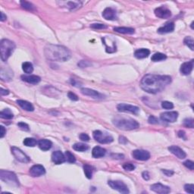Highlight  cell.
<instances>
[{
	"instance_id": "cell-25",
	"label": "cell",
	"mask_w": 194,
	"mask_h": 194,
	"mask_svg": "<svg viewBox=\"0 0 194 194\" xmlns=\"http://www.w3.org/2000/svg\"><path fill=\"white\" fill-rule=\"evenodd\" d=\"M106 150L100 146H95L92 151V156L94 158H102L105 156Z\"/></svg>"
},
{
	"instance_id": "cell-8",
	"label": "cell",
	"mask_w": 194,
	"mask_h": 194,
	"mask_svg": "<svg viewBox=\"0 0 194 194\" xmlns=\"http://www.w3.org/2000/svg\"><path fill=\"white\" fill-rule=\"evenodd\" d=\"M11 153L13 154V156L16 158L17 160H18L19 161L23 163H28L30 161V158L25 154L23 151L21 150L20 149L18 148L15 147H11Z\"/></svg>"
},
{
	"instance_id": "cell-15",
	"label": "cell",
	"mask_w": 194,
	"mask_h": 194,
	"mask_svg": "<svg viewBox=\"0 0 194 194\" xmlns=\"http://www.w3.org/2000/svg\"><path fill=\"white\" fill-rule=\"evenodd\" d=\"M168 150L170 151L173 155H174L176 157H178L180 159H183L186 158L187 154L181 148H180L178 146H171L168 148Z\"/></svg>"
},
{
	"instance_id": "cell-17",
	"label": "cell",
	"mask_w": 194,
	"mask_h": 194,
	"mask_svg": "<svg viewBox=\"0 0 194 194\" xmlns=\"http://www.w3.org/2000/svg\"><path fill=\"white\" fill-rule=\"evenodd\" d=\"M52 161L55 165H60L66 161L65 156L61 151H55L52 154Z\"/></svg>"
},
{
	"instance_id": "cell-9",
	"label": "cell",
	"mask_w": 194,
	"mask_h": 194,
	"mask_svg": "<svg viewBox=\"0 0 194 194\" xmlns=\"http://www.w3.org/2000/svg\"><path fill=\"white\" fill-rule=\"evenodd\" d=\"M117 109L118 112H130V113L137 115L139 112V108L135 105L125 104V103H121L117 105Z\"/></svg>"
},
{
	"instance_id": "cell-31",
	"label": "cell",
	"mask_w": 194,
	"mask_h": 194,
	"mask_svg": "<svg viewBox=\"0 0 194 194\" xmlns=\"http://www.w3.org/2000/svg\"><path fill=\"white\" fill-rule=\"evenodd\" d=\"M83 171H84L85 176L88 179H91L92 176H93V167L90 166V165H83Z\"/></svg>"
},
{
	"instance_id": "cell-36",
	"label": "cell",
	"mask_w": 194,
	"mask_h": 194,
	"mask_svg": "<svg viewBox=\"0 0 194 194\" xmlns=\"http://www.w3.org/2000/svg\"><path fill=\"white\" fill-rule=\"evenodd\" d=\"M64 156H65L66 160H67L68 162L74 163L76 161V159H75V157H74V156L71 152H69V151H66Z\"/></svg>"
},
{
	"instance_id": "cell-50",
	"label": "cell",
	"mask_w": 194,
	"mask_h": 194,
	"mask_svg": "<svg viewBox=\"0 0 194 194\" xmlns=\"http://www.w3.org/2000/svg\"><path fill=\"white\" fill-rule=\"evenodd\" d=\"M143 178L146 180H149V178H150V176H149V174L148 171H143L142 174Z\"/></svg>"
},
{
	"instance_id": "cell-18",
	"label": "cell",
	"mask_w": 194,
	"mask_h": 194,
	"mask_svg": "<svg viewBox=\"0 0 194 194\" xmlns=\"http://www.w3.org/2000/svg\"><path fill=\"white\" fill-rule=\"evenodd\" d=\"M81 93L83 95H85V96H90L93 99H103V96L99 93V92L96 91L94 90L90 89V88H82L81 90Z\"/></svg>"
},
{
	"instance_id": "cell-43",
	"label": "cell",
	"mask_w": 194,
	"mask_h": 194,
	"mask_svg": "<svg viewBox=\"0 0 194 194\" xmlns=\"http://www.w3.org/2000/svg\"><path fill=\"white\" fill-rule=\"evenodd\" d=\"M18 126L20 129H21L22 130H24V131H28L30 130L28 125H27L24 122H19L18 124Z\"/></svg>"
},
{
	"instance_id": "cell-48",
	"label": "cell",
	"mask_w": 194,
	"mask_h": 194,
	"mask_svg": "<svg viewBox=\"0 0 194 194\" xmlns=\"http://www.w3.org/2000/svg\"><path fill=\"white\" fill-rule=\"evenodd\" d=\"M6 128H5L3 126H1V127H0V137H1V138H3L4 136L6 135Z\"/></svg>"
},
{
	"instance_id": "cell-45",
	"label": "cell",
	"mask_w": 194,
	"mask_h": 194,
	"mask_svg": "<svg viewBox=\"0 0 194 194\" xmlns=\"http://www.w3.org/2000/svg\"><path fill=\"white\" fill-rule=\"evenodd\" d=\"M91 64V63H90L88 61H81V62L78 63V66H80L81 68H86V67H89V66Z\"/></svg>"
},
{
	"instance_id": "cell-33",
	"label": "cell",
	"mask_w": 194,
	"mask_h": 194,
	"mask_svg": "<svg viewBox=\"0 0 194 194\" xmlns=\"http://www.w3.org/2000/svg\"><path fill=\"white\" fill-rule=\"evenodd\" d=\"M21 6H22V8H24L26 10H29V11H33V10L35 9L34 6H33L32 3L26 1H21Z\"/></svg>"
},
{
	"instance_id": "cell-2",
	"label": "cell",
	"mask_w": 194,
	"mask_h": 194,
	"mask_svg": "<svg viewBox=\"0 0 194 194\" xmlns=\"http://www.w3.org/2000/svg\"><path fill=\"white\" fill-rule=\"evenodd\" d=\"M44 53L47 59L53 62H66L71 58V52L63 46L49 44L45 47Z\"/></svg>"
},
{
	"instance_id": "cell-16",
	"label": "cell",
	"mask_w": 194,
	"mask_h": 194,
	"mask_svg": "<svg viewBox=\"0 0 194 194\" xmlns=\"http://www.w3.org/2000/svg\"><path fill=\"white\" fill-rule=\"evenodd\" d=\"M103 16L105 19L109 20V21H115L118 19L116 11L112 8H105L103 12Z\"/></svg>"
},
{
	"instance_id": "cell-21",
	"label": "cell",
	"mask_w": 194,
	"mask_h": 194,
	"mask_svg": "<svg viewBox=\"0 0 194 194\" xmlns=\"http://www.w3.org/2000/svg\"><path fill=\"white\" fill-rule=\"evenodd\" d=\"M21 79L25 82L30 83V84H37V83H40L41 79L39 76L37 75H22Z\"/></svg>"
},
{
	"instance_id": "cell-37",
	"label": "cell",
	"mask_w": 194,
	"mask_h": 194,
	"mask_svg": "<svg viewBox=\"0 0 194 194\" xmlns=\"http://www.w3.org/2000/svg\"><path fill=\"white\" fill-rule=\"evenodd\" d=\"M161 107L165 109H171L174 108V104L171 102L164 101L161 103Z\"/></svg>"
},
{
	"instance_id": "cell-7",
	"label": "cell",
	"mask_w": 194,
	"mask_h": 194,
	"mask_svg": "<svg viewBox=\"0 0 194 194\" xmlns=\"http://www.w3.org/2000/svg\"><path fill=\"white\" fill-rule=\"evenodd\" d=\"M93 138L98 141L100 143H110L113 141V137L105 133L102 132L101 130H95L93 133Z\"/></svg>"
},
{
	"instance_id": "cell-28",
	"label": "cell",
	"mask_w": 194,
	"mask_h": 194,
	"mask_svg": "<svg viewBox=\"0 0 194 194\" xmlns=\"http://www.w3.org/2000/svg\"><path fill=\"white\" fill-rule=\"evenodd\" d=\"M0 117L3 119L10 120V119L13 118L14 115H13L12 112H11V110L8 109V108H6V109L2 110V111L0 112Z\"/></svg>"
},
{
	"instance_id": "cell-46",
	"label": "cell",
	"mask_w": 194,
	"mask_h": 194,
	"mask_svg": "<svg viewBox=\"0 0 194 194\" xmlns=\"http://www.w3.org/2000/svg\"><path fill=\"white\" fill-rule=\"evenodd\" d=\"M68 96L70 99L73 100V101H77L78 100V96L76 94H74V93H72V92H69L68 93Z\"/></svg>"
},
{
	"instance_id": "cell-29",
	"label": "cell",
	"mask_w": 194,
	"mask_h": 194,
	"mask_svg": "<svg viewBox=\"0 0 194 194\" xmlns=\"http://www.w3.org/2000/svg\"><path fill=\"white\" fill-rule=\"evenodd\" d=\"M73 149H74V150L78 151V152H85V151H86L89 149V147H88L87 145L82 143H77L74 144Z\"/></svg>"
},
{
	"instance_id": "cell-13",
	"label": "cell",
	"mask_w": 194,
	"mask_h": 194,
	"mask_svg": "<svg viewBox=\"0 0 194 194\" xmlns=\"http://www.w3.org/2000/svg\"><path fill=\"white\" fill-rule=\"evenodd\" d=\"M151 190L155 193H160V194H167L171 192V189L169 187L163 185L160 183H154L150 187Z\"/></svg>"
},
{
	"instance_id": "cell-54",
	"label": "cell",
	"mask_w": 194,
	"mask_h": 194,
	"mask_svg": "<svg viewBox=\"0 0 194 194\" xmlns=\"http://www.w3.org/2000/svg\"><path fill=\"white\" fill-rule=\"evenodd\" d=\"M1 21H4L6 20V15H5V14L3 12H1V18H0Z\"/></svg>"
},
{
	"instance_id": "cell-38",
	"label": "cell",
	"mask_w": 194,
	"mask_h": 194,
	"mask_svg": "<svg viewBox=\"0 0 194 194\" xmlns=\"http://www.w3.org/2000/svg\"><path fill=\"white\" fill-rule=\"evenodd\" d=\"M183 125L187 127L193 128V119L186 118L184 121H183Z\"/></svg>"
},
{
	"instance_id": "cell-30",
	"label": "cell",
	"mask_w": 194,
	"mask_h": 194,
	"mask_svg": "<svg viewBox=\"0 0 194 194\" xmlns=\"http://www.w3.org/2000/svg\"><path fill=\"white\" fill-rule=\"evenodd\" d=\"M167 56L165 54L161 53V52H156L151 58V60L152 62H161V61L165 60Z\"/></svg>"
},
{
	"instance_id": "cell-34",
	"label": "cell",
	"mask_w": 194,
	"mask_h": 194,
	"mask_svg": "<svg viewBox=\"0 0 194 194\" xmlns=\"http://www.w3.org/2000/svg\"><path fill=\"white\" fill-rule=\"evenodd\" d=\"M24 144L29 147H33L37 144V141L33 138H25L24 140Z\"/></svg>"
},
{
	"instance_id": "cell-12",
	"label": "cell",
	"mask_w": 194,
	"mask_h": 194,
	"mask_svg": "<svg viewBox=\"0 0 194 194\" xmlns=\"http://www.w3.org/2000/svg\"><path fill=\"white\" fill-rule=\"evenodd\" d=\"M155 15L156 17L161 19H166L171 16V12L165 6H161L155 9Z\"/></svg>"
},
{
	"instance_id": "cell-51",
	"label": "cell",
	"mask_w": 194,
	"mask_h": 194,
	"mask_svg": "<svg viewBox=\"0 0 194 194\" xmlns=\"http://www.w3.org/2000/svg\"><path fill=\"white\" fill-rule=\"evenodd\" d=\"M2 96H6V95L9 94V91L8 90H4L3 88H1V91H0Z\"/></svg>"
},
{
	"instance_id": "cell-1",
	"label": "cell",
	"mask_w": 194,
	"mask_h": 194,
	"mask_svg": "<svg viewBox=\"0 0 194 194\" xmlns=\"http://www.w3.org/2000/svg\"><path fill=\"white\" fill-rule=\"evenodd\" d=\"M171 83V77L168 75L148 74L141 80L140 86L146 93L156 94L164 90Z\"/></svg>"
},
{
	"instance_id": "cell-24",
	"label": "cell",
	"mask_w": 194,
	"mask_h": 194,
	"mask_svg": "<svg viewBox=\"0 0 194 194\" xmlns=\"http://www.w3.org/2000/svg\"><path fill=\"white\" fill-rule=\"evenodd\" d=\"M17 103H18V105H20L24 110H25V111L33 112V110H34V107L33 106V105L28 101L20 99L17 100Z\"/></svg>"
},
{
	"instance_id": "cell-39",
	"label": "cell",
	"mask_w": 194,
	"mask_h": 194,
	"mask_svg": "<svg viewBox=\"0 0 194 194\" xmlns=\"http://www.w3.org/2000/svg\"><path fill=\"white\" fill-rule=\"evenodd\" d=\"M91 28L96 29V30H103V29L107 28L106 25L103 24H93L90 25Z\"/></svg>"
},
{
	"instance_id": "cell-26",
	"label": "cell",
	"mask_w": 194,
	"mask_h": 194,
	"mask_svg": "<svg viewBox=\"0 0 194 194\" xmlns=\"http://www.w3.org/2000/svg\"><path fill=\"white\" fill-rule=\"evenodd\" d=\"M149 55H150V51L147 49H139L134 52V56L139 59H144V58L148 57Z\"/></svg>"
},
{
	"instance_id": "cell-6",
	"label": "cell",
	"mask_w": 194,
	"mask_h": 194,
	"mask_svg": "<svg viewBox=\"0 0 194 194\" xmlns=\"http://www.w3.org/2000/svg\"><path fill=\"white\" fill-rule=\"evenodd\" d=\"M108 184L113 190H117L121 193L127 194L130 193L128 187L123 181H121V180H109L108 182Z\"/></svg>"
},
{
	"instance_id": "cell-20",
	"label": "cell",
	"mask_w": 194,
	"mask_h": 194,
	"mask_svg": "<svg viewBox=\"0 0 194 194\" xmlns=\"http://www.w3.org/2000/svg\"><path fill=\"white\" fill-rule=\"evenodd\" d=\"M60 5L62 6H66L70 10L77 9L82 6V2L77 1H68V2H61Z\"/></svg>"
},
{
	"instance_id": "cell-11",
	"label": "cell",
	"mask_w": 194,
	"mask_h": 194,
	"mask_svg": "<svg viewBox=\"0 0 194 194\" xmlns=\"http://www.w3.org/2000/svg\"><path fill=\"white\" fill-rule=\"evenodd\" d=\"M178 117V113L177 112H166L164 113H161L160 115V118L161 119V121L165 122H170V123L176 121Z\"/></svg>"
},
{
	"instance_id": "cell-23",
	"label": "cell",
	"mask_w": 194,
	"mask_h": 194,
	"mask_svg": "<svg viewBox=\"0 0 194 194\" xmlns=\"http://www.w3.org/2000/svg\"><path fill=\"white\" fill-rule=\"evenodd\" d=\"M38 146L40 149H42V151H48L52 147V143L49 139H42L38 142Z\"/></svg>"
},
{
	"instance_id": "cell-19",
	"label": "cell",
	"mask_w": 194,
	"mask_h": 194,
	"mask_svg": "<svg viewBox=\"0 0 194 194\" xmlns=\"http://www.w3.org/2000/svg\"><path fill=\"white\" fill-rule=\"evenodd\" d=\"M193 68V61L191 60L190 62H184L180 66V73L183 75H188L192 72Z\"/></svg>"
},
{
	"instance_id": "cell-44",
	"label": "cell",
	"mask_w": 194,
	"mask_h": 194,
	"mask_svg": "<svg viewBox=\"0 0 194 194\" xmlns=\"http://www.w3.org/2000/svg\"><path fill=\"white\" fill-rule=\"evenodd\" d=\"M148 122L149 124H151V125H157V124H159V120H158V118L156 117L151 115V116L149 117Z\"/></svg>"
},
{
	"instance_id": "cell-4",
	"label": "cell",
	"mask_w": 194,
	"mask_h": 194,
	"mask_svg": "<svg viewBox=\"0 0 194 194\" xmlns=\"http://www.w3.org/2000/svg\"><path fill=\"white\" fill-rule=\"evenodd\" d=\"M15 49V44L11 40L3 39L0 42V51H1V59L3 62L8 60Z\"/></svg>"
},
{
	"instance_id": "cell-41",
	"label": "cell",
	"mask_w": 194,
	"mask_h": 194,
	"mask_svg": "<svg viewBox=\"0 0 194 194\" xmlns=\"http://www.w3.org/2000/svg\"><path fill=\"white\" fill-rule=\"evenodd\" d=\"M123 168L125 170H126V171H131L135 169V166H134L133 164H131V163H125V164H124Z\"/></svg>"
},
{
	"instance_id": "cell-47",
	"label": "cell",
	"mask_w": 194,
	"mask_h": 194,
	"mask_svg": "<svg viewBox=\"0 0 194 194\" xmlns=\"http://www.w3.org/2000/svg\"><path fill=\"white\" fill-rule=\"evenodd\" d=\"M80 139H81L82 141H89L90 137L86 134L83 133V134H81V135H80Z\"/></svg>"
},
{
	"instance_id": "cell-42",
	"label": "cell",
	"mask_w": 194,
	"mask_h": 194,
	"mask_svg": "<svg viewBox=\"0 0 194 194\" xmlns=\"http://www.w3.org/2000/svg\"><path fill=\"white\" fill-rule=\"evenodd\" d=\"M183 165L187 167V168H189L190 170H193L194 169V163L193 161H190V160H187L184 162L183 163Z\"/></svg>"
},
{
	"instance_id": "cell-10",
	"label": "cell",
	"mask_w": 194,
	"mask_h": 194,
	"mask_svg": "<svg viewBox=\"0 0 194 194\" xmlns=\"http://www.w3.org/2000/svg\"><path fill=\"white\" fill-rule=\"evenodd\" d=\"M132 156L134 159L139 161H146L150 158V153L146 150L143 149H136L133 151Z\"/></svg>"
},
{
	"instance_id": "cell-3",
	"label": "cell",
	"mask_w": 194,
	"mask_h": 194,
	"mask_svg": "<svg viewBox=\"0 0 194 194\" xmlns=\"http://www.w3.org/2000/svg\"><path fill=\"white\" fill-rule=\"evenodd\" d=\"M113 124L118 129L123 130H132L138 128L139 127L138 122L130 118L117 117V118L113 119Z\"/></svg>"
},
{
	"instance_id": "cell-27",
	"label": "cell",
	"mask_w": 194,
	"mask_h": 194,
	"mask_svg": "<svg viewBox=\"0 0 194 194\" xmlns=\"http://www.w3.org/2000/svg\"><path fill=\"white\" fill-rule=\"evenodd\" d=\"M114 30L118 33H123V34H133L135 32L134 28H126V27H118V28H114Z\"/></svg>"
},
{
	"instance_id": "cell-35",
	"label": "cell",
	"mask_w": 194,
	"mask_h": 194,
	"mask_svg": "<svg viewBox=\"0 0 194 194\" xmlns=\"http://www.w3.org/2000/svg\"><path fill=\"white\" fill-rule=\"evenodd\" d=\"M183 42L184 44L187 46L189 47L191 50H194V46H193V44H194V41H193V39L190 37H186L183 40Z\"/></svg>"
},
{
	"instance_id": "cell-5",
	"label": "cell",
	"mask_w": 194,
	"mask_h": 194,
	"mask_svg": "<svg viewBox=\"0 0 194 194\" xmlns=\"http://www.w3.org/2000/svg\"><path fill=\"white\" fill-rule=\"evenodd\" d=\"M0 178L2 181L9 184L10 186L15 187L19 186V181H18V178H17L16 174L12 171L1 170L0 171Z\"/></svg>"
},
{
	"instance_id": "cell-14",
	"label": "cell",
	"mask_w": 194,
	"mask_h": 194,
	"mask_svg": "<svg viewBox=\"0 0 194 194\" xmlns=\"http://www.w3.org/2000/svg\"><path fill=\"white\" fill-rule=\"evenodd\" d=\"M30 174L32 177H40L46 174V169L41 165H35L30 169Z\"/></svg>"
},
{
	"instance_id": "cell-49",
	"label": "cell",
	"mask_w": 194,
	"mask_h": 194,
	"mask_svg": "<svg viewBox=\"0 0 194 194\" xmlns=\"http://www.w3.org/2000/svg\"><path fill=\"white\" fill-rule=\"evenodd\" d=\"M162 172L168 177H171L174 174V171H171V170H166V169H163Z\"/></svg>"
},
{
	"instance_id": "cell-52",
	"label": "cell",
	"mask_w": 194,
	"mask_h": 194,
	"mask_svg": "<svg viewBox=\"0 0 194 194\" xmlns=\"http://www.w3.org/2000/svg\"><path fill=\"white\" fill-rule=\"evenodd\" d=\"M127 139H126L125 137H119V143H120L125 144V143H127Z\"/></svg>"
},
{
	"instance_id": "cell-22",
	"label": "cell",
	"mask_w": 194,
	"mask_h": 194,
	"mask_svg": "<svg viewBox=\"0 0 194 194\" xmlns=\"http://www.w3.org/2000/svg\"><path fill=\"white\" fill-rule=\"evenodd\" d=\"M174 30V24L173 22H169V23H167L165 25H164L163 27H161L158 29V33L163 34V33H168L173 32Z\"/></svg>"
},
{
	"instance_id": "cell-32",
	"label": "cell",
	"mask_w": 194,
	"mask_h": 194,
	"mask_svg": "<svg viewBox=\"0 0 194 194\" xmlns=\"http://www.w3.org/2000/svg\"><path fill=\"white\" fill-rule=\"evenodd\" d=\"M22 69L27 74H30V73L33 72V64L30 62H24L22 64Z\"/></svg>"
},
{
	"instance_id": "cell-40",
	"label": "cell",
	"mask_w": 194,
	"mask_h": 194,
	"mask_svg": "<svg viewBox=\"0 0 194 194\" xmlns=\"http://www.w3.org/2000/svg\"><path fill=\"white\" fill-rule=\"evenodd\" d=\"M184 190L188 193H194V185L193 184H186L184 186Z\"/></svg>"
},
{
	"instance_id": "cell-53",
	"label": "cell",
	"mask_w": 194,
	"mask_h": 194,
	"mask_svg": "<svg viewBox=\"0 0 194 194\" xmlns=\"http://www.w3.org/2000/svg\"><path fill=\"white\" fill-rule=\"evenodd\" d=\"M178 137H180V138H183V139H186V136H185V132L183 131V130H180L178 134Z\"/></svg>"
}]
</instances>
